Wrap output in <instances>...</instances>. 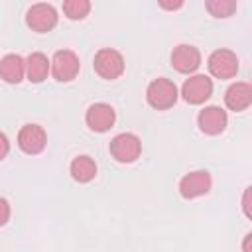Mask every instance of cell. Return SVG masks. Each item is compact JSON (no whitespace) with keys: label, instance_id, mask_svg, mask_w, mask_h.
Here are the masks:
<instances>
[{"label":"cell","instance_id":"6da1fadb","mask_svg":"<svg viewBox=\"0 0 252 252\" xmlns=\"http://www.w3.org/2000/svg\"><path fill=\"white\" fill-rule=\"evenodd\" d=\"M177 96H179V93H177L175 83L169 81V79H165V77L154 79L148 85V89H146V100L156 110H167V108H171L177 102Z\"/></svg>","mask_w":252,"mask_h":252},{"label":"cell","instance_id":"7a4b0ae2","mask_svg":"<svg viewBox=\"0 0 252 252\" xmlns=\"http://www.w3.org/2000/svg\"><path fill=\"white\" fill-rule=\"evenodd\" d=\"M93 67L96 71V75L100 79H106V81H114L118 79L122 73H124V57L120 51L112 49V47H102L94 53V61H93Z\"/></svg>","mask_w":252,"mask_h":252},{"label":"cell","instance_id":"3957f363","mask_svg":"<svg viewBox=\"0 0 252 252\" xmlns=\"http://www.w3.org/2000/svg\"><path fill=\"white\" fill-rule=\"evenodd\" d=\"M49 63H51V71L49 73L59 83L73 81L79 75V69H81L79 55L75 51H71V49H59V51H55Z\"/></svg>","mask_w":252,"mask_h":252},{"label":"cell","instance_id":"277c9868","mask_svg":"<svg viewBox=\"0 0 252 252\" xmlns=\"http://www.w3.org/2000/svg\"><path fill=\"white\" fill-rule=\"evenodd\" d=\"M110 156L120 163H132L142 154V142L132 132H122L110 140Z\"/></svg>","mask_w":252,"mask_h":252},{"label":"cell","instance_id":"5b68a950","mask_svg":"<svg viewBox=\"0 0 252 252\" xmlns=\"http://www.w3.org/2000/svg\"><path fill=\"white\" fill-rule=\"evenodd\" d=\"M57 10L51 4L45 2H37L33 6H30V10L26 12V24L28 28H32L37 33H47L57 26Z\"/></svg>","mask_w":252,"mask_h":252},{"label":"cell","instance_id":"8992f818","mask_svg":"<svg viewBox=\"0 0 252 252\" xmlns=\"http://www.w3.org/2000/svg\"><path fill=\"white\" fill-rule=\"evenodd\" d=\"M207 67L217 79H232L238 73V57L230 49H215L207 59Z\"/></svg>","mask_w":252,"mask_h":252},{"label":"cell","instance_id":"52a82bcc","mask_svg":"<svg viewBox=\"0 0 252 252\" xmlns=\"http://www.w3.org/2000/svg\"><path fill=\"white\" fill-rule=\"evenodd\" d=\"M213 94V81L207 75H191L181 87V96L189 104H203Z\"/></svg>","mask_w":252,"mask_h":252},{"label":"cell","instance_id":"ba28073f","mask_svg":"<svg viewBox=\"0 0 252 252\" xmlns=\"http://www.w3.org/2000/svg\"><path fill=\"white\" fill-rule=\"evenodd\" d=\"M211 185H213V179H211V173L205 171V169H197V171H191L187 175L181 177L179 181V193L183 199H197L205 193L211 191Z\"/></svg>","mask_w":252,"mask_h":252},{"label":"cell","instance_id":"9c48e42d","mask_svg":"<svg viewBox=\"0 0 252 252\" xmlns=\"http://www.w3.org/2000/svg\"><path fill=\"white\" fill-rule=\"evenodd\" d=\"M47 134L39 124H24L18 132V146L24 154L35 156L45 150Z\"/></svg>","mask_w":252,"mask_h":252},{"label":"cell","instance_id":"30bf717a","mask_svg":"<svg viewBox=\"0 0 252 252\" xmlns=\"http://www.w3.org/2000/svg\"><path fill=\"white\" fill-rule=\"evenodd\" d=\"M116 120V112L110 104L106 102H94L87 108L85 114V122L93 132H106L114 126Z\"/></svg>","mask_w":252,"mask_h":252},{"label":"cell","instance_id":"8fae6325","mask_svg":"<svg viewBox=\"0 0 252 252\" xmlns=\"http://www.w3.org/2000/svg\"><path fill=\"white\" fill-rule=\"evenodd\" d=\"M201 65V51L195 45H187L181 43L177 47H173L171 51V67L183 75L197 71V67Z\"/></svg>","mask_w":252,"mask_h":252},{"label":"cell","instance_id":"7c38bea8","mask_svg":"<svg viewBox=\"0 0 252 252\" xmlns=\"http://www.w3.org/2000/svg\"><path fill=\"white\" fill-rule=\"evenodd\" d=\"M226 122H228L226 110H222L220 106H205L197 116L199 130L209 136H217V134L224 132Z\"/></svg>","mask_w":252,"mask_h":252},{"label":"cell","instance_id":"4fadbf2b","mask_svg":"<svg viewBox=\"0 0 252 252\" xmlns=\"http://www.w3.org/2000/svg\"><path fill=\"white\" fill-rule=\"evenodd\" d=\"M224 104L234 112L246 110L252 104V87H250V83H246V81L232 83L224 93Z\"/></svg>","mask_w":252,"mask_h":252},{"label":"cell","instance_id":"5bb4252c","mask_svg":"<svg viewBox=\"0 0 252 252\" xmlns=\"http://www.w3.org/2000/svg\"><path fill=\"white\" fill-rule=\"evenodd\" d=\"M26 77V59L18 53H8L0 59V79L10 85H18Z\"/></svg>","mask_w":252,"mask_h":252},{"label":"cell","instance_id":"9a60e30c","mask_svg":"<svg viewBox=\"0 0 252 252\" xmlns=\"http://www.w3.org/2000/svg\"><path fill=\"white\" fill-rule=\"evenodd\" d=\"M51 71V63L47 59V55H43L41 51H33L28 55L26 59V77L32 83H43L47 79Z\"/></svg>","mask_w":252,"mask_h":252},{"label":"cell","instance_id":"2e32d148","mask_svg":"<svg viewBox=\"0 0 252 252\" xmlns=\"http://www.w3.org/2000/svg\"><path fill=\"white\" fill-rule=\"evenodd\" d=\"M69 171H71V177L77 183H89L96 177V163L91 156H77L71 161Z\"/></svg>","mask_w":252,"mask_h":252},{"label":"cell","instance_id":"e0dca14e","mask_svg":"<svg viewBox=\"0 0 252 252\" xmlns=\"http://www.w3.org/2000/svg\"><path fill=\"white\" fill-rule=\"evenodd\" d=\"M91 12V2L89 0H67L63 2V14L69 20H83Z\"/></svg>","mask_w":252,"mask_h":252},{"label":"cell","instance_id":"ac0fdd59","mask_svg":"<svg viewBox=\"0 0 252 252\" xmlns=\"http://www.w3.org/2000/svg\"><path fill=\"white\" fill-rule=\"evenodd\" d=\"M205 6L211 12V16H215V18H228L236 10L234 0H209Z\"/></svg>","mask_w":252,"mask_h":252},{"label":"cell","instance_id":"d6986e66","mask_svg":"<svg viewBox=\"0 0 252 252\" xmlns=\"http://www.w3.org/2000/svg\"><path fill=\"white\" fill-rule=\"evenodd\" d=\"M10 203L4 197H0V226H4L10 220Z\"/></svg>","mask_w":252,"mask_h":252},{"label":"cell","instance_id":"ffe728a7","mask_svg":"<svg viewBox=\"0 0 252 252\" xmlns=\"http://www.w3.org/2000/svg\"><path fill=\"white\" fill-rule=\"evenodd\" d=\"M8 152H10V142H8V136L4 134V132H0V161L8 156Z\"/></svg>","mask_w":252,"mask_h":252},{"label":"cell","instance_id":"44dd1931","mask_svg":"<svg viewBox=\"0 0 252 252\" xmlns=\"http://www.w3.org/2000/svg\"><path fill=\"white\" fill-rule=\"evenodd\" d=\"M250 189H252V187H246L244 197H242V209H244V215H246L248 219L252 217V213H250Z\"/></svg>","mask_w":252,"mask_h":252},{"label":"cell","instance_id":"7402d4cb","mask_svg":"<svg viewBox=\"0 0 252 252\" xmlns=\"http://www.w3.org/2000/svg\"><path fill=\"white\" fill-rule=\"evenodd\" d=\"M159 6L165 8V10H175V8H181L183 2H181V0H179V2H159Z\"/></svg>","mask_w":252,"mask_h":252},{"label":"cell","instance_id":"603a6c76","mask_svg":"<svg viewBox=\"0 0 252 252\" xmlns=\"http://www.w3.org/2000/svg\"><path fill=\"white\" fill-rule=\"evenodd\" d=\"M250 240H252V234L248 232V234L244 236V242H242V252H252V250H250Z\"/></svg>","mask_w":252,"mask_h":252}]
</instances>
